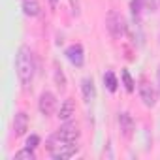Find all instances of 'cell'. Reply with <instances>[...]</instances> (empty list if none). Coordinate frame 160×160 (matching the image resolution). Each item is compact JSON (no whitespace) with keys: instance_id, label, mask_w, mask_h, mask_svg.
Listing matches in <instances>:
<instances>
[{"instance_id":"obj_1","label":"cell","mask_w":160,"mask_h":160,"mask_svg":"<svg viewBox=\"0 0 160 160\" xmlns=\"http://www.w3.org/2000/svg\"><path fill=\"white\" fill-rule=\"evenodd\" d=\"M15 70H17V77L23 83V87H28L34 79L36 73V60H34V53L30 51V47L21 45L15 57Z\"/></svg>"},{"instance_id":"obj_2","label":"cell","mask_w":160,"mask_h":160,"mask_svg":"<svg viewBox=\"0 0 160 160\" xmlns=\"http://www.w3.org/2000/svg\"><path fill=\"white\" fill-rule=\"evenodd\" d=\"M79 138V128L75 122H66L64 126H60L49 139H47V151H53L55 147L62 145V143H72L77 141Z\"/></svg>"},{"instance_id":"obj_3","label":"cell","mask_w":160,"mask_h":160,"mask_svg":"<svg viewBox=\"0 0 160 160\" xmlns=\"http://www.w3.org/2000/svg\"><path fill=\"white\" fill-rule=\"evenodd\" d=\"M106 27H108V30H109V34L113 36V38H121L122 34H124V30H126V25H124V19H122V15L121 13H117V12H109L108 13V17H106Z\"/></svg>"},{"instance_id":"obj_4","label":"cell","mask_w":160,"mask_h":160,"mask_svg":"<svg viewBox=\"0 0 160 160\" xmlns=\"http://www.w3.org/2000/svg\"><path fill=\"white\" fill-rule=\"evenodd\" d=\"M77 151H79L77 141H72V143H62V145L55 147V149L49 151V152H51V156H53L55 160H66V158H72Z\"/></svg>"},{"instance_id":"obj_5","label":"cell","mask_w":160,"mask_h":160,"mask_svg":"<svg viewBox=\"0 0 160 160\" xmlns=\"http://www.w3.org/2000/svg\"><path fill=\"white\" fill-rule=\"evenodd\" d=\"M38 108H40V111H42V115H53L55 113V108H57V98H55V94L53 92H49V91H45V92H42L40 94V100H38Z\"/></svg>"},{"instance_id":"obj_6","label":"cell","mask_w":160,"mask_h":160,"mask_svg":"<svg viewBox=\"0 0 160 160\" xmlns=\"http://www.w3.org/2000/svg\"><path fill=\"white\" fill-rule=\"evenodd\" d=\"M139 98L143 100V104L147 108H154L156 100H158V94H156V91H154L152 85H149L147 81H141L139 83Z\"/></svg>"},{"instance_id":"obj_7","label":"cell","mask_w":160,"mask_h":160,"mask_svg":"<svg viewBox=\"0 0 160 160\" xmlns=\"http://www.w3.org/2000/svg\"><path fill=\"white\" fill-rule=\"evenodd\" d=\"M66 57H68V60H70L73 66H77V68H81L83 62H85V51H83V47L79 45V43L70 45V47L66 49Z\"/></svg>"},{"instance_id":"obj_8","label":"cell","mask_w":160,"mask_h":160,"mask_svg":"<svg viewBox=\"0 0 160 160\" xmlns=\"http://www.w3.org/2000/svg\"><path fill=\"white\" fill-rule=\"evenodd\" d=\"M119 126H121V132H122V136L126 139H130L134 136L136 124H134V121H132V117L128 113H119Z\"/></svg>"},{"instance_id":"obj_9","label":"cell","mask_w":160,"mask_h":160,"mask_svg":"<svg viewBox=\"0 0 160 160\" xmlns=\"http://www.w3.org/2000/svg\"><path fill=\"white\" fill-rule=\"evenodd\" d=\"M13 130H15V136H23V134L28 130V117H27L25 111L15 113V119H13Z\"/></svg>"},{"instance_id":"obj_10","label":"cell","mask_w":160,"mask_h":160,"mask_svg":"<svg viewBox=\"0 0 160 160\" xmlns=\"http://www.w3.org/2000/svg\"><path fill=\"white\" fill-rule=\"evenodd\" d=\"M81 91H83V98L85 102H92L96 98V87H94V81L91 77H85L81 81Z\"/></svg>"},{"instance_id":"obj_11","label":"cell","mask_w":160,"mask_h":160,"mask_svg":"<svg viewBox=\"0 0 160 160\" xmlns=\"http://www.w3.org/2000/svg\"><path fill=\"white\" fill-rule=\"evenodd\" d=\"M73 111H75L73 100H72V98H66V100L62 102L60 109H58V119H60V121H68V119L73 115Z\"/></svg>"},{"instance_id":"obj_12","label":"cell","mask_w":160,"mask_h":160,"mask_svg":"<svg viewBox=\"0 0 160 160\" xmlns=\"http://www.w3.org/2000/svg\"><path fill=\"white\" fill-rule=\"evenodd\" d=\"M23 12L28 17H36L40 13V2L38 0H23Z\"/></svg>"},{"instance_id":"obj_13","label":"cell","mask_w":160,"mask_h":160,"mask_svg":"<svg viewBox=\"0 0 160 160\" xmlns=\"http://www.w3.org/2000/svg\"><path fill=\"white\" fill-rule=\"evenodd\" d=\"M104 83H106V87H108L109 92H115V91H117L119 81H117V77H115L113 72H106V73H104Z\"/></svg>"},{"instance_id":"obj_14","label":"cell","mask_w":160,"mask_h":160,"mask_svg":"<svg viewBox=\"0 0 160 160\" xmlns=\"http://www.w3.org/2000/svg\"><path fill=\"white\" fill-rule=\"evenodd\" d=\"M143 6H145V0H132V2H130V10H132V15H134L136 21H139Z\"/></svg>"},{"instance_id":"obj_15","label":"cell","mask_w":160,"mask_h":160,"mask_svg":"<svg viewBox=\"0 0 160 160\" xmlns=\"http://www.w3.org/2000/svg\"><path fill=\"white\" fill-rule=\"evenodd\" d=\"M55 83H57V87H58L60 91L66 89V77H64L62 68H58V66H55Z\"/></svg>"},{"instance_id":"obj_16","label":"cell","mask_w":160,"mask_h":160,"mask_svg":"<svg viewBox=\"0 0 160 160\" xmlns=\"http://www.w3.org/2000/svg\"><path fill=\"white\" fill-rule=\"evenodd\" d=\"M121 77H122V83H124V89H126L128 92H132V91H134V79H132L130 72H128V70H122V72H121Z\"/></svg>"},{"instance_id":"obj_17","label":"cell","mask_w":160,"mask_h":160,"mask_svg":"<svg viewBox=\"0 0 160 160\" xmlns=\"http://www.w3.org/2000/svg\"><path fill=\"white\" fill-rule=\"evenodd\" d=\"M15 160H34V149H23L19 152H15Z\"/></svg>"},{"instance_id":"obj_18","label":"cell","mask_w":160,"mask_h":160,"mask_svg":"<svg viewBox=\"0 0 160 160\" xmlns=\"http://www.w3.org/2000/svg\"><path fill=\"white\" fill-rule=\"evenodd\" d=\"M145 8L151 12H156L160 8V0H145Z\"/></svg>"},{"instance_id":"obj_19","label":"cell","mask_w":160,"mask_h":160,"mask_svg":"<svg viewBox=\"0 0 160 160\" xmlns=\"http://www.w3.org/2000/svg\"><path fill=\"white\" fill-rule=\"evenodd\" d=\"M38 143H40V138H38V136H30V138L27 139V147H28V149H36Z\"/></svg>"},{"instance_id":"obj_20","label":"cell","mask_w":160,"mask_h":160,"mask_svg":"<svg viewBox=\"0 0 160 160\" xmlns=\"http://www.w3.org/2000/svg\"><path fill=\"white\" fill-rule=\"evenodd\" d=\"M70 2H72V8H73V13L77 15V13H79V4H77V0H70Z\"/></svg>"},{"instance_id":"obj_21","label":"cell","mask_w":160,"mask_h":160,"mask_svg":"<svg viewBox=\"0 0 160 160\" xmlns=\"http://www.w3.org/2000/svg\"><path fill=\"white\" fill-rule=\"evenodd\" d=\"M158 85H160V70H158Z\"/></svg>"},{"instance_id":"obj_22","label":"cell","mask_w":160,"mask_h":160,"mask_svg":"<svg viewBox=\"0 0 160 160\" xmlns=\"http://www.w3.org/2000/svg\"><path fill=\"white\" fill-rule=\"evenodd\" d=\"M51 4H53V6H55V4H57V0H51Z\"/></svg>"}]
</instances>
